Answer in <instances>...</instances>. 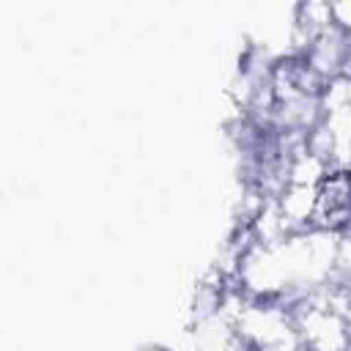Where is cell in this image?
Segmentation results:
<instances>
[{"label":"cell","instance_id":"1","mask_svg":"<svg viewBox=\"0 0 351 351\" xmlns=\"http://www.w3.org/2000/svg\"><path fill=\"white\" fill-rule=\"evenodd\" d=\"M293 324L302 335L304 351H351L348 321L332 310L299 302L293 307Z\"/></svg>","mask_w":351,"mask_h":351},{"label":"cell","instance_id":"2","mask_svg":"<svg viewBox=\"0 0 351 351\" xmlns=\"http://www.w3.org/2000/svg\"><path fill=\"white\" fill-rule=\"evenodd\" d=\"M315 206H318V189H313V186L288 184V186L277 195V208H280L285 225L291 228V236L304 233V230L313 228Z\"/></svg>","mask_w":351,"mask_h":351},{"label":"cell","instance_id":"3","mask_svg":"<svg viewBox=\"0 0 351 351\" xmlns=\"http://www.w3.org/2000/svg\"><path fill=\"white\" fill-rule=\"evenodd\" d=\"M250 230L255 236V244L261 247H280L291 239V228L285 225L280 208H277V200H266L263 208L258 211V217L250 222Z\"/></svg>","mask_w":351,"mask_h":351},{"label":"cell","instance_id":"4","mask_svg":"<svg viewBox=\"0 0 351 351\" xmlns=\"http://www.w3.org/2000/svg\"><path fill=\"white\" fill-rule=\"evenodd\" d=\"M329 173H332L329 162L321 159L318 154L307 151V148L288 159V184H299V186H313V189H318V186L326 181Z\"/></svg>","mask_w":351,"mask_h":351},{"label":"cell","instance_id":"5","mask_svg":"<svg viewBox=\"0 0 351 351\" xmlns=\"http://www.w3.org/2000/svg\"><path fill=\"white\" fill-rule=\"evenodd\" d=\"M293 25H299L302 30H307L310 36H321L324 30L335 27L332 19V3H321V0H310V3H299L293 8Z\"/></svg>","mask_w":351,"mask_h":351},{"label":"cell","instance_id":"6","mask_svg":"<svg viewBox=\"0 0 351 351\" xmlns=\"http://www.w3.org/2000/svg\"><path fill=\"white\" fill-rule=\"evenodd\" d=\"M332 19H335V27H340L343 33L351 36V0L332 3Z\"/></svg>","mask_w":351,"mask_h":351},{"label":"cell","instance_id":"7","mask_svg":"<svg viewBox=\"0 0 351 351\" xmlns=\"http://www.w3.org/2000/svg\"><path fill=\"white\" fill-rule=\"evenodd\" d=\"M346 291H348V296H351V280H348V282H346Z\"/></svg>","mask_w":351,"mask_h":351},{"label":"cell","instance_id":"8","mask_svg":"<svg viewBox=\"0 0 351 351\" xmlns=\"http://www.w3.org/2000/svg\"><path fill=\"white\" fill-rule=\"evenodd\" d=\"M348 329H351V321H348Z\"/></svg>","mask_w":351,"mask_h":351}]
</instances>
